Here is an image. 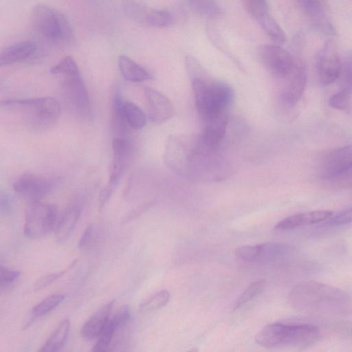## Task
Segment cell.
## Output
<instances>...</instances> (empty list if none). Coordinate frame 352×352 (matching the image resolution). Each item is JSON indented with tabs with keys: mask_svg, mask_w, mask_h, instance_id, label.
<instances>
[{
	"mask_svg": "<svg viewBox=\"0 0 352 352\" xmlns=\"http://www.w3.org/2000/svg\"><path fill=\"white\" fill-rule=\"evenodd\" d=\"M186 63L201 124L228 116L234 99L232 87L212 79L195 58L187 57Z\"/></svg>",
	"mask_w": 352,
	"mask_h": 352,
	"instance_id": "1",
	"label": "cell"
},
{
	"mask_svg": "<svg viewBox=\"0 0 352 352\" xmlns=\"http://www.w3.org/2000/svg\"><path fill=\"white\" fill-rule=\"evenodd\" d=\"M319 338V328L315 324L277 322L264 327L256 334L255 342L266 348L289 347L302 349L314 344Z\"/></svg>",
	"mask_w": 352,
	"mask_h": 352,
	"instance_id": "2",
	"label": "cell"
},
{
	"mask_svg": "<svg viewBox=\"0 0 352 352\" xmlns=\"http://www.w3.org/2000/svg\"><path fill=\"white\" fill-rule=\"evenodd\" d=\"M348 298L344 291L314 280L298 283L289 295L291 305L298 310L305 311L337 307L345 303Z\"/></svg>",
	"mask_w": 352,
	"mask_h": 352,
	"instance_id": "3",
	"label": "cell"
},
{
	"mask_svg": "<svg viewBox=\"0 0 352 352\" xmlns=\"http://www.w3.org/2000/svg\"><path fill=\"white\" fill-rule=\"evenodd\" d=\"M1 107L20 115L30 126L38 129L54 124L60 113L58 101L52 97L8 99L1 102Z\"/></svg>",
	"mask_w": 352,
	"mask_h": 352,
	"instance_id": "4",
	"label": "cell"
},
{
	"mask_svg": "<svg viewBox=\"0 0 352 352\" xmlns=\"http://www.w3.org/2000/svg\"><path fill=\"white\" fill-rule=\"evenodd\" d=\"M30 21L34 31L52 41H67L73 36L72 27L65 14L47 5L34 6Z\"/></svg>",
	"mask_w": 352,
	"mask_h": 352,
	"instance_id": "5",
	"label": "cell"
},
{
	"mask_svg": "<svg viewBox=\"0 0 352 352\" xmlns=\"http://www.w3.org/2000/svg\"><path fill=\"white\" fill-rule=\"evenodd\" d=\"M133 151L130 137H113L112 140V160L109 179L99 197V207L102 208L117 189L125 173Z\"/></svg>",
	"mask_w": 352,
	"mask_h": 352,
	"instance_id": "6",
	"label": "cell"
},
{
	"mask_svg": "<svg viewBox=\"0 0 352 352\" xmlns=\"http://www.w3.org/2000/svg\"><path fill=\"white\" fill-rule=\"evenodd\" d=\"M58 219L56 208L41 201H30L25 210L24 234L39 239L54 230Z\"/></svg>",
	"mask_w": 352,
	"mask_h": 352,
	"instance_id": "7",
	"label": "cell"
},
{
	"mask_svg": "<svg viewBox=\"0 0 352 352\" xmlns=\"http://www.w3.org/2000/svg\"><path fill=\"white\" fill-rule=\"evenodd\" d=\"M61 77L63 96L70 110L78 117L91 119L90 98L80 74Z\"/></svg>",
	"mask_w": 352,
	"mask_h": 352,
	"instance_id": "8",
	"label": "cell"
},
{
	"mask_svg": "<svg viewBox=\"0 0 352 352\" xmlns=\"http://www.w3.org/2000/svg\"><path fill=\"white\" fill-rule=\"evenodd\" d=\"M258 54L270 74L280 80L291 73L297 62L288 51L276 44L261 46Z\"/></svg>",
	"mask_w": 352,
	"mask_h": 352,
	"instance_id": "9",
	"label": "cell"
},
{
	"mask_svg": "<svg viewBox=\"0 0 352 352\" xmlns=\"http://www.w3.org/2000/svg\"><path fill=\"white\" fill-rule=\"evenodd\" d=\"M342 67V59L336 43L327 40L319 51L316 58V73L322 86H328L339 78Z\"/></svg>",
	"mask_w": 352,
	"mask_h": 352,
	"instance_id": "10",
	"label": "cell"
},
{
	"mask_svg": "<svg viewBox=\"0 0 352 352\" xmlns=\"http://www.w3.org/2000/svg\"><path fill=\"white\" fill-rule=\"evenodd\" d=\"M307 79L306 68L300 60H297L293 70L282 80L280 100L284 105L292 107L298 102L305 91Z\"/></svg>",
	"mask_w": 352,
	"mask_h": 352,
	"instance_id": "11",
	"label": "cell"
},
{
	"mask_svg": "<svg viewBox=\"0 0 352 352\" xmlns=\"http://www.w3.org/2000/svg\"><path fill=\"white\" fill-rule=\"evenodd\" d=\"M52 181L45 176L26 173L19 177L13 189L19 195L30 201H40L52 188Z\"/></svg>",
	"mask_w": 352,
	"mask_h": 352,
	"instance_id": "12",
	"label": "cell"
},
{
	"mask_svg": "<svg viewBox=\"0 0 352 352\" xmlns=\"http://www.w3.org/2000/svg\"><path fill=\"white\" fill-rule=\"evenodd\" d=\"M352 164V144L329 151L322 162V177L324 179H340Z\"/></svg>",
	"mask_w": 352,
	"mask_h": 352,
	"instance_id": "13",
	"label": "cell"
},
{
	"mask_svg": "<svg viewBox=\"0 0 352 352\" xmlns=\"http://www.w3.org/2000/svg\"><path fill=\"white\" fill-rule=\"evenodd\" d=\"M298 6L307 17L313 29L323 35L334 30L327 12L326 0H295Z\"/></svg>",
	"mask_w": 352,
	"mask_h": 352,
	"instance_id": "14",
	"label": "cell"
},
{
	"mask_svg": "<svg viewBox=\"0 0 352 352\" xmlns=\"http://www.w3.org/2000/svg\"><path fill=\"white\" fill-rule=\"evenodd\" d=\"M144 96L148 118L154 124H162L171 118L174 113L173 104L163 94L146 87Z\"/></svg>",
	"mask_w": 352,
	"mask_h": 352,
	"instance_id": "15",
	"label": "cell"
},
{
	"mask_svg": "<svg viewBox=\"0 0 352 352\" xmlns=\"http://www.w3.org/2000/svg\"><path fill=\"white\" fill-rule=\"evenodd\" d=\"M131 317L129 307H122L113 317L109 318L102 332L97 338V342L94 345L92 351L102 352L108 350L115 334L123 329Z\"/></svg>",
	"mask_w": 352,
	"mask_h": 352,
	"instance_id": "16",
	"label": "cell"
},
{
	"mask_svg": "<svg viewBox=\"0 0 352 352\" xmlns=\"http://www.w3.org/2000/svg\"><path fill=\"white\" fill-rule=\"evenodd\" d=\"M333 215L327 210H317L290 215L280 221L274 227L277 230H288L305 226L324 222Z\"/></svg>",
	"mask_w": 352,
	"mask_h": 352,
	"instance_id": "17",
	"label": "cell"
},
{
	"mask_svg": "<svg viewBox=\"0 0 352 352\" xmlns=\"http://www.w3.org/2000/svg\"><path fill=\"white\" fill-rule=\"evenodd\" d=\"M114 300H111L100 307L89 317L80 329V335L85 340L97 338L110 318Z\"/></svg>",
	"mask_w": 352,
	"mask_h": 352,
	"instance_id": "18",
	"label": "cell"
},
{
	"mask_svg": "<svg viewBox=\"0 0 352 352\" xmlns=\"http://www.w3.org/2000/svg\"><path fill=\"white\" fill-rule=\"evenodd\" d=\"M36 48V44L30 41L12 44L1 52L0 65L7 66L25 60L34 54Z\"/></svg>",
	"mask_w": 352,
	"mask_h": 352,
	"instance_id": "19",
	"label": "cell"
},
{
	"mask_svg": "<svg viewBox=\"0 0 352 352\" xmlns=\"http://www.w3.org/2000/svg\"><path fill=\"white\" fill-rule=\"evenodd\" d=\"M80 215V209L78 206H71L66 208L58 217L54 234L56 239L65 241L69 236L76 227Z\"/></svg>",
	"mask_w": 352,
	"mask_h": 352,
	"instance_id": "20",
	"label": "cell"
},
{
	"mask_svg": "<svg viewBox=\"0 0 352 352\" xmlns=\"http://www.w3.org/2000/svg\"><path fill=\"white\" fill-rule=\"evenodd\" d=\"M256 245L254 262L268 263L282 258L294 251L290 245L282 243H265Z\"/></svg>",
	"mask_w": 352,
	"mask_h": 352,
	"instance_id": "21",
	"label": "cell"
},
{
	"mask_svg": "<svg viewBox=\"0 0 352 352\" xmlns=\"http://www.w3.org/2000/svg\"><path fill=\"white\" fill-rule=\"evenodd\" d=\"M118 68L124 78L131 82H140L152 78L147 69L126 56L119 57Z\"/></svg>",
	"mask_w": 352,
	"mask_h": 352,
	"instance_id": "22",
	"label": "cell"
},
{
	"mask_svg": "<svg viewBox=\"0 0 352 352\" xmlns=\"http://www.w3.org/2000/svg\"><path fill=\"white\" fill-rule=\"evenodd\" d=\"M70 328L68 319L63 320L45 341L39 351L53 352L59 351L65 344Z\"/></svg>",
	"mask_w": 352,
	"mask_h": 352,
	"instance_id": "23",
	"label": "cell"
},
{
	"mask_svg": "<svg viewBox=\"0 0 352 352\" xmlns=\"http://www.w3.org/2000/svg\"><path fill=\"white\" fill-rule=\"evenodd\" d=\"M263 32L274 44L280 45L287 41L285 32L267 12L257 19Z\"/></svg>",
	"mask_w": 352,
	"mask_h": 352,
	"instance_id": "24",
	"label": "cell"
},
{
	"mask_svg": "<svg viewBox=\"0 0 352 352\" xmlns=\"http://www.w3.org/2000/svg\"><path fill=\"white\" fill-rule=\"evenodd\" d=\"M188 4L199 14L214 19L221 14V10L216 0H187Z\"/></svg>",
	"mask_w": 352,
	"mask_h": 352,
	"instance_id": "25",
	"label": "cell"
},
{
	"mask_svg": "<svg viewBox=\"0 0 352 352\" xmlns=\"http://www.w3.org/2000/svg\"><path fill=\"white\" fill-rule=\"evenodd\" d=\"M172 14L164 9L148 10L144 23L154 28H165L173 23Z\"/></svg>",
	"mask_w": 352,
	"mask_h": 352,
	"instance_id": "26",
	"label": "cell"
},
{
	"mask_svg": "<svg viewBox=\"0 0 352 352\" xmlns=\"http://www.w3.org/2000/svg\"><path fill=\"white\" fill-rule=\"evenodd\" d=\"M64 299L65 296L60 294H52L46 297L32 308V316L36 318L50 313L57 307Z\"/></svg>",
	"mask_w": 352,
	"mask_h": 352,
	"instance_id": "27",
	"label": "cell"
},
{
	"mask_svg": "<svg viewBox=\"0 0 352 352\" xmlns=\"http://www.w3.org/2000/svg\"><path fill=\"white\" fill-rule=\"evenodd\" d=\"M170 294L166 290L158 292L144 300L139 307L141 312H150L166 305L170 300Z\"/></svg>",
	"mask_w": 352,
	"mask_h": 352,
	"instance_id": "28",
	"label": "cell"
},
{
	"mask_svg": "<svg viewBox=\"0 0 352 352\" xmlns=\"http://www.w3.org/2000/svg\"><path fill=\"white\" fill-rule=\"evenodd\" d=\"M340 78L341 89L352 94V50L342 59Z\"/></svg>",
	"mask_w": 352,
	"mask_h": 352,
	"instance_id": "29",
	"label": "cell"
},
{
	"mask_svg": "<svg viewBox=\"0 0 352 352\" xmlns=\"http://www.w3.org/2000/svg\"><path fill=\"white\" fill-rule=\"evenodd\" d=\"M50 72L61 76L80 74L78 66L72 56L63 58L58 64L52 67Z\"/></svg>",
	"mask_w": 352,
	"mask_h": 352,
	"instance_id": "30",
	"label": "cell"
},
{
	"mask_svg": "<svg viewBox=\"0 0 352 352\" xmlns=\"http://www.w3.org/2000/svg\"><path fill=\"white\" fill-rule=\"evenodd\" d=\"M265 286V281L264 280H259L252 283L239 297L234 305V309L239 308L261 294L264 290Z\"/></svg>",
	"mask_w": 352,
	"mask_h": 352,
	"instance_id": "31",
	"label": "cell"
},
{
	"mask_svg": "<svg viewBox=\"0 0 352 352\" xmlns=\"http://www.w3.org/2000/svg\"><path fill=\"white\" fill-rule=\"evenodd\" d=\"M351 93L344 89H340L331 96L329 100V104L332 108L349 111L351 109Z\"/></svg>",
	"mask_w": 352,
	"mask_h": 352,
	"instance_id": "32",
	"label": "cell"
},
{
	"mask_svg": "<svg viewBox=\"0 0 352 352\" xmlns=\"http://www.w3.org/2000/svg\"><path fill=\"white\" fill-rule=\"evenodd\" d=\"M124 11L131 19L144 23L148 9L134 0H126L124 3Z\"/></svg>",
	"mask_w": 352,
	"mask_h": 352,
	"instance_id": "33",
	"label": "cell"
},
{
	"mask_svg": "<svg viewBox=\"0 0 352 352\" xmlns=\"http://www.w3.org/2000/svg\"><path fill=\"white\" fill-rule=\"evenodd\" d=\"M246 11L256 20L267 13L266 0H242Z\"/></svg>",
	"mask_w": 352,
	"mask_h": 352,
	"instance_id": "34",
	"label": "cell"
},
{
	"mask_svg": "<svg viewBox=\"0 0 352 352\" xmlns=\"http://www.w3.org/2000/svg\"><path fill=\"white\" fill-rule=\"evenodd\" d=\"M352 223V206L347 208L336 215H332L322 224L328 226H343Z\"/></svg>",
	"mask_w": 352,
	"mask_h": 352,
	"instance_id": "35",
	"label": "cell"
},
{
	"mask_svg": "<svg viewBox=\"0 0 352 352\" xmlns=\"http://www.w3.org/2000/svg\"><path fill=\"white\" fill-rule=\"evenodd\" d=\"M20 276V272L1 266L0 285L1 289L11 285Z\"/></svg>",
	"mask_w": 352,
	"mask_h": 352,
	"instance_id": "36",
	"label": "cell"
},
{
	"mask_svg": "<svg viewBox=\"0 0 352 352\" xmlns=\"http://www.w3.org/2000/svg\"><path fill=\"white\" fill-rule=\"evenodd\" d=\"M96 233L93 225H89L85 230L79 241L78 247L82 250H85L91 247L96 240Z\"/></svg>",
	"mask_w": 352,
	"mask_h": 352,
	"instance_id": "37",
	"label": "cell"
},
{
	"mask_svg": "<svg viewBox=\"0 0 352 352\" xmlns=\"http://www.w3.org/2000/svg\"><path fill=\"white\" fill-rule=\"evenodd\" d=\"M237 258L248 262H254L256 254V245H243L238 247L234 252Z\"/></svg>",
	"mask_w": 352,
	"mask_h": 352,
	"instance_id": "38",
	"label": "cell"
},
{
	"mask_svg": "<svg viewBox=\"0 0 352 352\" xmlns=\"http://www.w3.org/2000/svg\"><path fill=\"white\" fill-rule=\"evenodd\" d=\"M65 270H63L61 272H54L41 277L34 284V290H40L47 287L48 285H50L52 283L61 277L65 273Z\"/></svg>",
	"mask_w": 352,
	"mask_h": 352,
	"instance_id": "39",
	"label": "cell"
},
{
	"mask_svg": "<svg viewBox=\"0 0 352 352\" xmlns=\"http://www.w3.org/2000/svg\"><path fill=\"white\" fill-rule=\"evenodd\" d=\"M10 206V199L8 196L6 195H1V209L3 210H7Z\"/></svg>",
	"mask_w": 352,
	"mask_h": 352,
	"instance_id": "40",
	"label": "cell"
},
{
	"mask_svg": "<svg viewBox=\"0 0 352 352\" xmlns=\"http://www.w3.org/2000/svg\"><path fill=\"white\" fill-rule=\"evenodd\" d=\"M352 176V164L345 172L344 175L342 178L348 177Z\"/></svg>",
	"mask_w": 352,
	"mask_h": 352,
	"instance_id": "41",
	"label": "cell"
},
{
	"mask_svg": "<svg viewBox=\"0 0 352 352\" xmlns=\"http://www.w3.org/2000/svg\"><path fill=\"white\" fill-rule=\"evenodd\" d=\"M351 188H352V185H351Z\"/></svg>",
	"mask_w": 352,
	"mask_h": 352,
	"instance_id": "42",
	"label": "cell"
}]
</instances>
